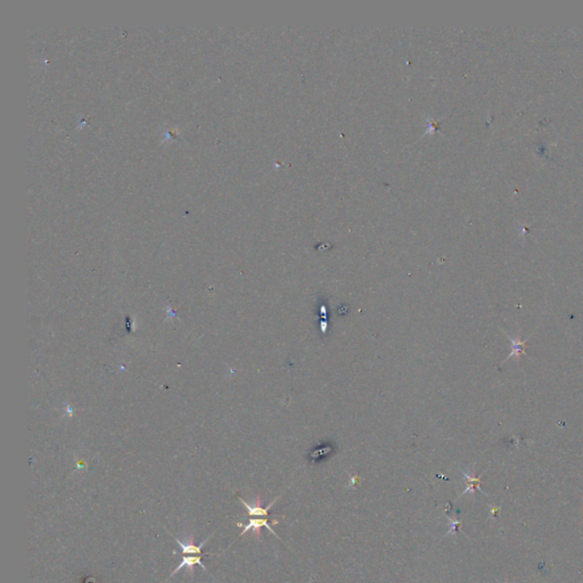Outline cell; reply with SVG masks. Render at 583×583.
<instances>
[{
    "label": "cell",
    "mask_w": 583,
    "mask_h": 583,
    "mask_svg": "<svg viewBox=\"0 0 583 583\" xmlns=\"http://www.w3.org/2000/svg\"><path fill=\"white\" fill-rule=\"evenodd\" d=\"M237 526H239V528H244V529H243V531H242V533H240V534L238 535L239 538H240V536H242V535L245 534L246 532L251 531V530H252V531L255 532V534H256L257 536H260V531H261V528H266V529L269 530V531H270L271 533H273V534L276 536V538L280 539V538H279V536H278L277 533H276V532L274 531V529L271 528V525L269 524V519H267V518H262V519H260V518H253V519H250L249 523H247L246 525H245V524H243V523H237Z\"/></svg>",
    "instance_id": "6da1fadb"
},
{
    "label": "cell",
    "mask_w": 583,
    "mask_h": 583,
    "mask_svg": "<svg viewBox=\"0 0 583 583\" xmlns=\"http://www.w3.org/2000/svg\"><path fill=\"white\" fill-rule=\"evenodd\" d=\"M448 518H449V522H450V530H449L446 535H449V534H451V533H456L457 531H459V528L461 526L460 519L452 518L451 516H449V515H448Z\"/></svg>",
    "instance_id": "52a82bcc"
},
{
    "label": "cell",
    "mask_w": 583,
    "mask_h": 583,
    "mask_svg": "<svg viewBox=\"0 0 583 583\" xmlns=\"http://www.w3.org/2000/svg\"><path fill=\"white\" fill-rule=\"evenodd\" d=\"M195 565H200V566L202 567L203 570H206L205 565H203V563H202V555H194V556H182V560L180 561V564L178 565V567H177L176 570H173V572L170 574V577H169V579L172 578L173 575H175L177 573V572L181 570V568H185V567L188 568L190 577H192V579H193L194 567H195ZM169 579H168V580H169Z\"/></svg>",
    "instance_id": "3957f363"
},
{
    "label": "cell",
    "mask_w": 583,
    "mask_h": 583,
    "mask_svg": "<svg viewBox=\"0 0 583 583\" xmlns=\"http://www.w3.org/2000/svg\"><path fill=\"white\" fill-rule=\"evenodd\" d=\"M506 336L508 337V340H509L510 343H511V351L509 353V355L507 356L506 361H507V360H509L510 358H514V356H515L516 359H519V355H523V353H525L524 352L525 345H526V342H528L529 338L526 341H521V338H519L518 336L517 337H510L508 334H506Z\"/></svg>",
    "instance_id": "5b68a950"
},
{
    "label": "cell",
    "mask_w": 583,
    "mask_h": 583,
    "mask_svg": "<svg viewBox=\"0 0 583 583\" xmlns=\"http://www.w3.org/2000/svg\"><path fill=\"white\" fill-rule=\"evenodd\" d=\"M212 535H213V533H212V534L210 536H208V538H206V540H204V541L202 543H201V545H199V546H196L195 543H194V538H193V536H190V538L188 539V541H187V542H182L181 540H179L178 538H175V536H173V539L176 540V542L178 543L179 547H180V549H181V555H202V556H208V555H210V554H208V553H203V551H202V547L204 545H205V543L208 541V540L211 539ZM210 556H211V555H210Z\"/></svg>",
    "instance_id": "7a4b0ae2"
},
{
    "label": "cell",
    "mask_w": 583,
    "mask_h": 583,
    "mask_svg": "<svg viewBox=\"0 0 583 583\" xmlns=\"http://www.w3.org/2000/svg\"><path fill=\"white\" fill-rule=\"evenodd\" d=\"M462 472V475H464V478L466 480V482H467V487H466L464 492H462L459 497H462L464 494L466 493H474L476 489H479L481 492H483V490L480 487V484H481V476L480 478H475L474 475L471 474V473H467V472Z\"/></svg>",
    "instance_id": "8992f818"
},
{
    "label": "cell",
    "mask_w": 583,
    "mask_h": 583,
    "mask_svg": "<svg viewBox=\"0 0 583 583\" xmlns=\"http://www.w3.org/2000/svg\"><path fill=\"white\" fill-rule=\"evenodd\" d=\"M278 498L279 497H276L275 500L271 501L270 505H268V506L266 508H262V507L260 506V499H259V498H257L256 505H254V506H252V505H250V504H247L246 501H244L240 497H238V499H239L240 503H242L244 505V506H245L246 510H247V515H250V516H268V515H269V511L271 509V507H273L276 501L278 500Z\"/></svg>",
    "instance_id": "277c9868"
}]
</instances>
